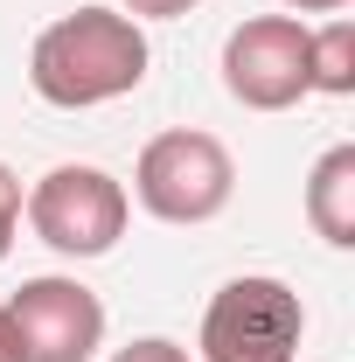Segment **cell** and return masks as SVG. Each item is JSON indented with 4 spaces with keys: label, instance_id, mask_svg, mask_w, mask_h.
<instances>
[{
    "label": "cell",
    "instance_id": "52a82bcc",
    "mask_svg": "<svg viewBox=\"0 0 355 362\" xmlns=\"http://www.w3.org/2000/svg\"><path fill=\"white\" fill-rule=\"evenodd\" d=\"M307 223L320 244L355 251V146H327L307 175Z\"/></svg>",
    "mask_w": 355,
    "mask_h": 362
},
{
    "label": "cell",
    "instance_id": "6da1fadb",
    "mask_svg": "<svg viewBox=\"0 0 355 362\" xmlns=\"http://www.w3.org/2000/svg\"><path fill=\"white\" fill-rule=\"evenodd\" d=\"M146 28L119 7H77V14H56L35 49H28V90L56 105V112H91V105H112V98H133L146 84Z\"/></svg>",
    "mask_w": 355,
    "mask_h": 362
},
{
    "label": "cell",
    "instance_id": "5b68a950",
    "mask_svg": "<svg viewBox=\"0 0 355 362\" xmlns=\"http://www.w3.org/2000/svg\"><path fill=\"white\" fill-rule=\"evenodd\" d=\"M0 320L21 362H91L105 349V300L63 272L21 279V293H7Z\"/></svg>",
    "mask_w": 355,
    "mask_h": 362
},
{
    "label": "cell",
    "instance_id": "8fae6325",
    "mask_svg": "<svg viewBox=\"0 0 355 362\" xmlns=\"http://www.w3.org/2000/svg\"><path fill=\"white\" fill-rule=\"evenodd\" d=\"M188 7H202V0H119V14H133V21H175Z\"/></svg>",
    "mask_w": 355,
    "mask_h": 362
},
{
    "label": "cell",
    "instance_id": "9c48e42d",
    "mask_svg": "<svg viewBox=\"0 0 355 362\" xmlns=\"http://www.w3.org/2000/svg\"><path fill=\"white\" fill-rule=\"evenodd\" d=\"M21 195H28V188H21V175L0 160V265H7V251H14V230H21Z\"/></svg>",
    "mask_w": 355,
    "mask_h": 362
},
{
    "label": "cell",
    "instance_id": "277c9868",
    "mask_svg": "<svg viewBox=\"0 0 355 362\" xmlns=\"http://www.w3.org/2000/svg\"><path fill=\"white\" fill-rule=\"evenodd\" d=\"M21 216H28V230L42 237L56 258H105L126 237L133 195H126L119 175H105L91 160H63V168H49L21 195Z\"/></svg>",
    "mask_w": 355,
    "mask_h": 362
},
{
    "label": "cell",
    "instance_id": "ba28073f",
    "mask_svg": "<svg viewBox=\"0 0 355 362\" xmlns=\"http://www.w3.org/2000/svg\"><path fill=\"white\" fill-rule=\"evenodd\" d=\"M307 90L313 98H355V21L334 14L327 28H307Z\"/></svg>",
    "mask_w": 355,
    "mask_h": 362
},
{
    "label": "cell",
    "instance_id": "8992f818",
    "mask_svg": "<svg viewBox=\"0 0 355 362\" xmlns=\"http://www.w3.org/2000/svg\"><path fill=\"white\" fill-rule=\"evenodd\" d=\"M223 90L244 112H293L307 90V21L300 14H244L223 35Z\"/></svg>",
    "mask_w": 355,
    "mask_h": 362
},
{
    "label": "cell",
    "instance_id": "4fadbf2b",
    "mask_svg": "<svg viewBox=\"0 0 355 362\" xmlns=\"http://www.w3.org/2000/svg\"><path fill=\"white\" fill-rule=\"evenodd\" d=\"M0 362H21V356H14V341H7V320H0Z\"/></svg>",
    "mask_w": 355,
    "mask_h": 362
},
{
    "label": "cell",
    "instance_id": "30bf717a",
    "mask_svg": "<svg viewBox=\"0 0 355 362\" xmlns=\"http://www.w3.org/2000/svg\"><path fill=\"white\" fill-rule=\"evenodd\" d=\"M112 362H195L181 341H168V334H139V341H126V349H112Z\"/></svg>",
    "mask_w": 355,
    "mask_h": 362
},
{
    "label": "cell",
    "instance_id": "3957f363",
    "mask_svg": "<svg viewBox=\"0 0 355 362\" xmlns=\"http://www.w3.org/2000/svg\"><path fill=\"white\" fill-rule=\"evenodd\" d=\"M300 334H307L300 293L272 272H244L209 293L195 349H202V362H293Z\"/></svg>",
    "mask_w": 355,
    "mask_h": 362
},
{
    "label": "cell",
    "instance_id": "7a4b0ae2",
    "mask_svg": "<svg viewBox=\"0 0 355 362\" xmlns=\"http://www.w3.org/2000/svg\"><path fill=\"white\" fill-rule=\"evenodd\" d=\"M230 195H237V160L202 126H168V133L146 139L133 160V202L153 223H175V230L216 223L230 209Z\"/></svg>",
    "mask_w": 355,
    "mask_h": 362
},
{
    "label": "cell",
    "instance_id": "7c38bea8",
    "mask_svg": "<svg viewBox=\"0 0 355 362\" xmlns=\"http://www.w3.org/2000/svg\"><path fill=\"white\" fill-rule=\"evenodd\" d=\"M286 7H293V14H342L349 0H286Z\"/></svg>",
    "mask_w": 355,
    "mask_h": 362
}]
</instances>
